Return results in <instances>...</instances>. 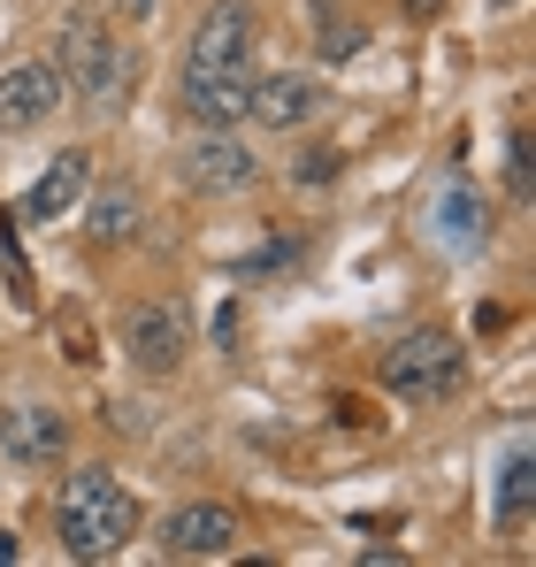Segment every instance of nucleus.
Returning a JSON list of instances; mask_svg holds the SVG:
<instances>
[{"instance_id":"nucleus-1","label":"nucleus","mask_w":536,"mask_h":567,"mask_svg":"<svg viewBox=\"0 0 536 567\" xmlns=\"http://www.w3.org/2000/svg\"><path fill=\"white\" fill-rule=\"evenodd\" d=\"M54 529H62L70 560H115L138 537V498L107 468H70L62 475V498H54Z\"/></svg>"},{"instance_id":"nucleus-2","label":"nucleus","mask_w":536,"mask_h":567,"mask_svg":"<svg viewBox=\"0 0 536 567\" xmlns=\"http://www.w3.org/2000/svg\"><path fill=\"white\" fill-rule=\"evenodd\" d=\"M54 70H62V93L78 100V115H115V100H123V47H115L100 8H70L62 16Z\"/></svg>"},{"instance_id":"nucleus-3","label":"nucleus","mask_w":536,"mask_h":567,"mask_svg":"<svg viewBox=\"0 0 536 567\" xmlns=\"http://www.w3.org/2000/svg\"><path fill=\"white\" fill-rule=\"evenodd\" d=\"M383 383L406 406H437V399H452L467 383V353H460V338H445V330H406L383 353Z\"/></svg>"},{"instance_id":"nucleus-4","label":"nucleus","mask_w":536,"mask_h":567,"mask_svg":"<svg viewBox=\"0 0 536 567\" xmlns=\"http://www.w3.org/2000/svg\"><path fill=\"white\" fill-rule=\"evenodd\" d=\"M230 70H254V0H215V8L192 23V47H184L177 85L230 78Z\"/></svg>"},{"instance_id":"nucleus-5","label":"nucleus","mask_w":536,"mask_h":567,"mask_svg":"<svg viewBox=\"0 0 536 567\" xmlns=\"http://www.w3.org/2000/svg\"><path fill=\"white\" fill-rule=\"evenodd\" d=\"M177 177H184V192H199V199H238V192L261 185V162H254V146H246L238 131H199L177 154Z\"/></svg>"},{"instance_id":"nucleus-6","label":"nucleus","mask_w":536,"mask_h":567,"mask_svg":"<svg viewBox=\"0 0 536 567\" xmlns=\"http://www.w3.org/2000/svg\"><path fill=\"white\" fill-rule=\"evenodd\" d=\"M123 353L138 377H177L184 369V307L177 299H138L123 307Z\"/></svg>"},{"instance_id":"nucleus-7","label":"nucleus","mask_w":536,"mask_h":567,"mask_svg":"<svg viewBox=\"0 0 536 567\" xmlns=\"http://www.w3.org/2000/svg\"><path fill=\"white\" fill-rule=\"evenodd\" d=\"M238 537H246L238 514L215 506V498H192V506H177V514L162 522V553H169V560H230Z\"/></svg>"},{"instance_id":"nucleus-8","label":"nucleus","mask_w":536,"mask_h":567,"mask_svg":"<svg viewBox=\"0 0 536 567\" xmlns=\"http://www.w3.org/2000/svg\"><path fill=\"white\" fill-rule=\"evenodd\" d=\"M62 100L70 93H62V70H54V62H16V70H0V131L23 138V131H39Z\"/></svg>"},{"instance_id":"nucleus-9","label":"nucleus","mask_w":536,"mask_h":567,"mask_svg":"<svg viewBox=\"0 0 536 567\" xmlns=\"http://www.w3.org/2000/svg\"><path fill=\"white\" fill-rule=\"evenodd\" d=\"M0 453H8L16 468H54V461L70 453V422H62L54 406H8V414H0Z\"/></svg>"},{"instance_id":"nucleus-10","label":"nucleus","mask_w":536,"mask_h":567,"mask_svg":"<svg viewBox=\"0 0 536 567\" xmlns=\"http://www.w3.org/2000/svg\"><path fill=\"white\" fill-rule=\"evenodd\" d=\"M315 107H322V85L299 78V70L254 78V100H246V115H254L261 131H299V123H315Z\"/></svg>"},{"instance_id":"nucleus-11","label":"nucleus","mask_w":536,"mask_h":567,"mask_svg":"<svg viewBox=\"0 0 536 567\" xmlns=\"http://www.w3.org/2000/svg\"><path fill=\"white\" fill-rule=\"evenodd\" d=\"M184 115L199 131H238L246 123V100H254V70H230V78H199V85H177Z\"/></svg>"},{"instance_id":"nucleus-12","label":"nucleus","mask_w":536,"mask_h":567,"mask_svg":"<svg viewBox=\"0 0 536 567\" xmlns=\"http://www.w3.org/2000/svg\"><path fill=\"white\" fill-rule=\"evenodd\" d=\"M85 185H92V154H85V146H70V154H54V162H47V177L31 185L23 215H31V223H54V215H70V207H78V192H85Z\"/></svg>"},{"instance_id":"nucleus-13","label":"nucleus","mask_w":536,"mask_h":567,"mask_svg":"<svg viewBox=\"0 0 536 567\" xmlns=\"http://www.w3.org/2000/svg\"><path fill=\"white\" fill-rule=\"evenodd\" d=\"M437 230H445L452 254H475V246L491 238V207H483V192H475V185H445V199H437Z\"/></svg>"},{"instance_id":"nucleus-14","label":"nucleus","mask_w":536,"mask_h":567,"mask_svg":"<svg viewBox=\"0 0 536 567\" xmlns=\"http://www.w3.org/2000/svg\"><path fill=\"white\" fill-rule=\"evenodd\" d=\"M138 223H146V199H138L131 185L100 192V199H92V215H85L92 246H131V238H138Z\"/></svg>"},{"instance_id":"nucleus-15","label":"nucleus","mask_w":536,"mask_h":567,"mask_svg":"<svg viewBox=\"0 0 536 567\" xmlns=\"http://www.w3.org/2000/svg\"><path fill=\"white\" fill-rule=\"evenodd\" d=\"M529 498H536V461H529V453H514V461L498 468V514H491V529L514 537V529L529 522Z\"/></svg>"},{"instance_id":"nucleus-16","label":"nucleus","mask_w":536,"mask_h":567,"mask_svg":"<svg viewBox=\"0 0 536 567\" xmlns=\"http://www.w3.org/2000/svg\"><path fill=\"white\" fill-rule=\"evenodd\" d=\"M360 47H368V31H360V23H346L338 8H322V62H353Z\"/></svg>"},{"instance_id":"nucleus-17","label":"nucleus","mask_w":536,"mask_h":567,"mask_svg":"<svg viewBox=\"0 0 536 567\" xmlns=\"http://www.w3.org/2000/svg\"><path fill=\"white\" fill-rule=\"evenodd\" d=\"M506 185L529 192V131H514V138H506Z\"/></svg>"},{"instance_id":"nucleus-18","label":"nucleus","mask_w":536,"mask_h":567,"mask_svg":"<svg viewBox=\"0 0 536 567\" xmlns=\"http://www.w3.org/2000/svg\"><path fill=\"white\" fill-rule=\"evenodd\" d=\"M338 177V154H307V162H291V185H330Z\"/></svg>"},{"instance_id":"nucleus-19","label":"nucleus","mask_w":536,"mask_h":567,"mask_svg":"<svg viewBox=\"0 0 536 567\" xmlns=\"http://www.w3.org/2000/svg\"><path fill=\"white\" fill-rule=\"evenodd\" d=\"M437 8H445V0H406V16H437Z\"/></svg>"},{"instance_id":"nucleus-20","label":"nucleus","mask_w":536,"mask_h":567,"mask_svg":"<svg viewBox=\"0 0 536 567\" xmlns=\"http://www.w3.org/2000/svg\"><path fill=\"white\" fill-rule=\"evenodd\" d=\"M498 8H514V0H498Z\"/></svg>"}]
</instances>
